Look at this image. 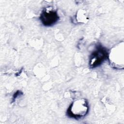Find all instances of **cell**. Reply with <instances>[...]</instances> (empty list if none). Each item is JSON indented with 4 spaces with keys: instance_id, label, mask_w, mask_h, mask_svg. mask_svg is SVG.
Wrapping results in <instances>:
<instances>
[{
    "instance_id": "7a4b0ae2",
    "label": "cell",
    "mask_w": 124,
    "mask_h": 124,
    "mask_svg": "<svg viewBox=\"0 0 124 124\" xmlns=\"http://www.w3.org/2000/svg\"><path fill=\"white\" fill-rule=\"evenodd\" d=\"M110 66L115 69L121 70L124 66V44L121 42L108 50V60Z\"/></svg>"
},
{
    "instance_id": "3957f363",
    "label": "cell",
    "mask_w": 124,
    "mask_h": 124,
    "mask_svg": "<svg viewBox=\"0 0 124 124\" xmlns=\"http://www.w3.org/2000/svg\"><path fill=\"white\" fill-rule=\"evenodd\" d=\"M108 50L100 44L95 46L89 57V66L94 69L101 65L108 60Z\"/></svg>"
},
{
    "instance_id": "6da1fadb",
    "label": "cell",
    "mask_w": 124,
    "mask_h": 124,
    "mask_svg": "<svg viewBox=\"0 0 124 124\" xmlns=\"http://www.w3.org/2000/svg\"><path fill=\"white\" fill-rule=\"evenodd\" d=\"M89 104L88 101L81 98L73 101L67 108L66 115L71 119L79 120L85 117L89 111Z\"/></svg>"
},
{
    "instance_id": "5b68a950",
    "label": "cell",
    "mask_w": 124,
    "mask_h": 124,
    "mask_svg": "<svg viewBox=\"0 0 124 124\" xmlns=\"http://www.w3.org/2000/svg\"><path fill=\"white\" fill-rule=\"evenodd\" d=\"M23 93L21 91H19V90H18L14 94H13V97H12V102H14L16 99L17 98H18V97L21 96L22 95H23Z\"/></svg>"
},
{
    "instance_id": "277c9868",
    "label": "cell",
    "mask_w": 124,
    "mask_h": 124,
    "mask_svg": "<svg viewBox=\"0 0 124 124\" xmlns=\"http://www.w3.org/2000/svg\"><path fill=\"white\" fill-rule=\"evenodd\" d=\"M39 19L43 26L49 27L58 23L60 16L55 8L52 6H47L42 10Z\"/></svg>"
}]
</instances>
